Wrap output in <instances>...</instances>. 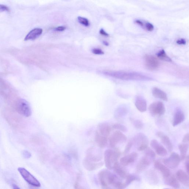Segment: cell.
Segmentation results:
<instances>
[{"label": "cell", "mask_w": 189, "mask_h": 189, "mask_svg": "<svg viewBox=\"0 0 189 189\" xmlns=\"http://www.w3.org/2000/svg\"><path fill=\"white\" fill-rule=\"evenodd\" d=\"M103 73L109 77L122 80L149 81L152 79L150 77L137 72L105 71Z\"/></svg>", "instance_id": "cell-1"}, {"label": "cell", "mask_w": 189, "mask_h": 189, "mask_svg": "<svg viewBox=\"0 0 189 189\" xmlns=\"http://www.w3.org/2000/svg\"><path fill=\"white\" fill-rule=\"evenodd\" d=\"M98 178L102 189H111L110 185L113 186L119 180L116 175L108 170H104L98 174Z\"/></svg>", "instance_id": "cell-2"}, {"label": "cell", "mask_w": 189, "mask_h": 189, "mask_svg": "<svg viewBox=\"0 0 189 189\" xmlns=\"http://www.w3.org/2000/svg\"><path fill=\"white\" fill-rule=\"evenodd\" d=\"M121 152L118 148L114 150L108 149L104 154V162L105 166L109 170H111L115 163L118 162Z\"/></svg>", "instance_id": "cell-3"}, {"label": "cell", "mask_w": 189, "mask_h": 189, "mask_svg": "<svg viewBox=\"0 0 189 189\" xmlns=\"http://www.w3.org/2000/svg\"><path fill=\"white\" fill-rule=\"evenodd\" d=\"M16 110L20 115L26 117H29L31 115V108L29 102L25 99L19 98L15 103Z\"/></svg>", "instance_id": "cell-4"}, {"label": "cell", "mask_w": 189, "mask_h": 189, "mask_svg": "<svg viewBox=\"0 0 189 189\" xmlns=\"http://www.w3.org/2000/svg\"><path fill=\"white\" fill-rule=\"evenodd\" d=\"M133 144L136 145L139 151L145 150L148 147L149 141L148 137L144 133H139L133 138Z\"/></svg>", "instance_id": "cell-5"}, {"label": "cell", "mask_w": 189, "mask_h": 189, "mask_svg": "<svg viewBox=\"0 0 189 189\" xmlns=\"http://www.w3.org/2000/svg\"><path fill=\"white\" fill-rule=\"evenodd\" d=\"M180 156L175 152H171L169 158L163 159V164L171 169H176L180 165Z\"/></svg>", "instance_id": "cell-6"}, {"label": "cell", "mask_w": 189, "mask_h": 189, "mask_svg": "<svg viewBox=\"0 0 189 189\" xmlns=\"http://www.w3.org/2000/svg\"><path fill=\"white\" fill-rule=\"evenodd\" d=\"M109 144L110 147L114 148L118 143L126 142L127 137L123 132L118 131H115L109 136Z\"/></svg>", "instance_id": "cell-7"}, {"label": "cell", "mask_w": 189, "mask_h": 189, "mask_svg": "<svg viewBox=\"0 0 189 189\" xmlns=\"http://www.w3.org/2000/svg\"><path fill=\"white\" fill-rule=\"evenodd\" d=\"M18 170L24 180L28 183L35 187H39L41 186L40 182L37 179L26 169L23 167H19Z\"/></svg>", "instance_id": "cell-8"}, {"label": "cell", "mask_w": 189, "mask_h": 189, "mask_svg": "<svg viewBox=\"0 0 189 189\" xmlns=\"http://www.w3.org/2000/svg\"><path fill=\"white\" fill-rule=\"evenodd\" d=\"M148 110L153 116H160L165 114V108L162 102L157 101L152 103L150 105Z\"/></svg>", "instance_id": "cell-9"}, {"label": "cell", "mask_w": 189, "mask_h": 189, "mask_svg": "<svg viewBox=\"0 0 189 189\" xmlns=\"http://www.w3.org/2000/svg\"><path fill=\"white\" fill-rule=\"evenodd\" d=\"M102 153L100 150L94 148H90L87 150L86 159L94 163H99L102 159Z\"/></svg>", "instance_id": "cell-10"}, {"label": "cell", "mask_w": 189, "mask_h": 189, "mask_svg": "<svg viewBox=\"0 0 189 189\" xmlns=\"http://www.w3.org/2000/svg\"><path fill=\"white\" fill-rule=\"evenodd\" d=\"M146 67L151 71L155 70L159 68V61L154 56L150 55H146L144 57Z\"/></svg>", "instance_id": "cell-11"}, {"label": "cell", "mask_w": 189, "mask_h": 189, "mask_svg": "<svg viewBox=\"0 0 189 189\" xmlns=\"http://www.w3.org/2000/svg\"><path fill=\"white\" fill-rule=\"evenodd\" d=\"M150 146L155 151L158 155L161 157H165L167 155L168 151L166 148L160 144L156 140H152L150 142Z\"/></svg>", "instance_id": "cell-12"}, {"label": "cell", "mask_w": 189, "mask_h": 189, "mask_svg": "<svg viewBox=\"0 0 189 189\" xmlns=\"http://www.w3.org/2000/svg\"><path fill=\"white\" fill-rule=\"evenodd\" d=\"M152 161L151 159L146 156L143 157L136 165V172L140 173L144 171L149 167Z\"/></svg>", "instance_id": "cell-13"}, {"label": "cell", "mask_w": 189, "mask_h": 189, "mask_svg": "<svg viewBox=\"0 0 189 189\" xmlns=\"http://www.w3.org/2000/svg\"><path fill=\"white\" fill-rule=\"evenodd\" d=\"M138 158V154L135 152L125 156L120 159V163L124 167L128 166L135 162Z\"/></svg>", "instance_id": "cell-14"}, {"label": "cell", "mask_w": 189, "mask_h": 189, "mask_svg": "<svg viewBox=\"0 0 189 189\" xmlns=\"http://www.w3.org/2000/svg\"><path fill=\"white\" fill-rule=\"evenodd\" d=\"M157 135L160 138L161 143L166 147L168 151L171 152L173 150V145L169 137L161 131L157 132Z\"/></svg>", "instance_id": "cell-15"}, {"label": "cell", "mask_w": 189, "mask_h": 189, "mask_svg": "<svg viewBox=\"0 0 189 189\" xmlns=\"http://www.w3.org/2000/svg\"><path fill=\"white\" fill-rule=\"evenodd\" d=\"M154 167L156 169L160 172L165 178L170 176L171 174L169 168L159 161L157 160L154 161Z\"/></svg>", "instance_id": "cell-16"}, {"label": "cell", "mask_w": 189, "mask_h": 189, "mask_svg": "<svg viewBox=\"0 0 189 189\" xmlns=\"http://www.w3.org/2000/svg\"><path fill=\"white\" fill-rule=\"evenodd\" d=\"M176 177L178 181L186 187L189 186V174L182 170H179L177 172Z\"/></svg>", "instance_id": "cell-17"}, {"label": "cell", "mask_w": 189, "mask_h": 189, "mask_svg": "<svg viewBox=\"0 0 189 189\" xmlns=\"http://www.w3.org/2000/svg\"><path fill=\"white\" fill-rule=\"evenodd\" d=\"M135 105L136 108L140 112H145L147 110V104L146 99L143 97L137 96L136 97L135 101Z\"/></svg>", "instance_id": "cell-18"}, {"label": "cell", "mask_w": 189, "mask_h": 189, "mask_svg": "<svg viewBox=\"0 0 189 189\" xmlns=\"http://www.w3.org/2000/svg\"><path fill=\"white\" fill-rule=\"evenodd\" d=\"M98 132L102 135L108 137L110 135L112 128L110 125L106 123H101L98 126Z\"/></svg>", "instance_id": "cell-19"}, {"label": "cell", "mask_w": 189, "mask_h": 189, "mask_svg": "<svg viewBox=\"0 0 189 189\" xmlns=\"http://www.w3.org/2000/svg\"><path fill=\"white\" fill-rule=\"evenodd\" d=\"M83 164L85 168L89 171H93L101 167L103 165V162L94 163L91 161L87 159L83 161Z\"/></svg>", "instance_id": "cell-20"}, {"label": "cell", "mask_w": 189, "mask_h": 189, "mask_svg": "<svg viewBox=\"0 0 189 189\" xmlns=\"http://www.w3.org/2000/svg\"><path fill=\"white\" fill-rule=\"evenodd\" d=\"M185 116L183 112L180 109H177L174 114L173 121V126L175 127L184 121Z\"/></svg>", "instance_id": "cell-21"}, {"label": "cell", "mask_w": 189, "mask_h": 189, "mask_svg": "<svg viewBox=\"0 0 189 189\" xmlns=\"http://www.w3.org/2000/svg\"><path fill=\"white\" fill-rule=\"evenodd\" d=\"M146 176L148 182L152 184L156 185L159 183V178L155 171L152 169L148 170L146 173Z\"/></svg>", "instance_id": "cell-22"}, {"label": "cell", "mask_w": 189, "mask_h": 189, "mask_svg": "<svg viewBox=\"0 0 189 189\" xmlns=\"http://www.w3.org/2000/svg\"><path fill=\"white\" fill-rule=\"evenodd\" d=\"M112 169L115 173L122 178H125L127 175V171L124 166L120 163H115L113 166Z\"/></svg>", "instance_id": "cell-23"}, {"label": "cell", "mask_w": 189, "mask_h": 189, "mask_svg": "<svg viewBox=\"0 0 189 189\" xmlns=\"http://www.w3.org/2000/svg\"><path fill=\"white\" fill-rule=\"evenodd\" d=\"M43 32L42 29L40 28H35L31 30L24 38L25 41L35 40L41 35Z\"/></svg>", "instance_id": "cell-24"}, {"label": "cell", "mask_w": 189, "mask_h": 189, "mask_svg": "<svg viewBox=\"0 0 189 189\" xmlns=\"http://www.w3.org/2000/svg\"><path fill=\"white\" fill-rule=\"evenodd\" d=\"M95 140L99 148H103L108 144V138L102 135L97 131L95 134Z\"/></svg>", "instance_id": "cell-25"}, {"label": "cell", "mask_w": 189, "mask_h": 189, "mask_svg": "<svg viewBox=\"0 0 189 189\" xmlns=\"http://www.w3.org/2000/svg\"><path fill=\"white\" fill-rule=\"evenodd\" d=\"M152 93L154 97L161 99L164 101H168L167 95L165 92L161 89L157 87H154L152 89Z\"/></svg>", "instance_id": "cell-26"}, {"label": "cell", "mask_w": 189, "mask_h": 189, "mask_svg": "<svg viewBox=\"0 0 189 189\" xmlns=\"http://www.w3.org/2000/svg\"><path fill=\"white\" fill-rule=\"evenodd\" d=\"M165 183L174 189H178L180 187V182L173 174H171L170 176L165 178Z\"/></svg>", "instance_id": "cell-27"}, {"label": "cell", "mask_w": 189, "mask_h": 189, "mask_svg": "<svg viewBox=\"0 0 189 189\" xmlns=\"http://www.w3.org/2000/svg\"><path fill=\"white\" fill-rule=\"evenodd\" d=\"M128 108L125 105H121L117 108L115 112V116L117 119L121 118L127 115Z\"/></svg>", "instance_id": "cell-28"}, {"label": "cell", "mask_w": 189, "mask_h": 189, "mask_svg": "<svg viewBox=\"0 0 189 189\" xmlns=\"http://www.w3.org/2000/svg\"><path fill=\"white\" fill-rule=\"evenodd\" d=\"M178 148L180 152V157L181 160H184L186 156V154L188 150V144L181 143L179 145Z\"/></svg>", "instance_id": "cell-29"}, {"label": "cell", "mask_w": 189, "mask_h": 189, "mask_svg": "<svg viewBox=\"0 0 189 189\" xmlns=\"http://www.w3.org/2000/svg\"><path fill=\"white\" fill-rule=\"evenodd\" d=\"M157 56L160 60L166 61L167 62H172L171 59L167 55L166 52L164 50L159 51L157 54Z\"/></svg>", "instance_id": "cell-30"}, {"label": "cell", "mask_w": 189, "mask_h": 189, "mask_svg": "<svg viewBox=\"0 0 189 189\" xmlns=\"http://www.w3.org/2000/svg\"><path fill=\"white\" fill-rule=\"evenodd\" d=\"M145 156L151 159L152 161H154L156 156L155 152L151 148L148 147L144 150Z\"/></svg>", "instance_id": "cell-31"}, {"label": "cell", "mask_w": 189, "mask_h": 189, "mask_svg": "<svg viewBox=\"0 0 189 189\" xmlns=\"http://www.w3.org/2000/svg\"><path fill=\"white\" fill-rule=\"evenodd\" d=\"M130 121L135 127L137 129L143 128L144 124L142 121L136 119L134 118L131 117L130 118Z\"/></svg>", "instance_id": "cell-32"}, {"label": "cell", "mask_w": 189, "mask_h": 189, "mask_svg": "<svg viewBox=\"0 0 189 189\" xmlns=\"http://www.w3.org/2000/svg\"><path fill=\"white\" fill-rule=\"evenodd\" d=\"M112 129L117 130V131H121V132H126L127 131V127L121 124L116 123L114 124L112 126Z\"/></svg>", "instance_id": "cell-33"}, {"label": "cell", "mask_w": 189, "mask_h": 189, "mask_svg": "<svg viewBox=\"0 0 189 189\" xmlns=\"http://www.w3.org/2000/svg\"><path fill=\"white\" fill-rule=\"evenodd\" d=\"M125 178L126 181L124 183L126 186H128L133 182L137 180V178L132 174H127Z\"/></svg>", "instance_id": "cell-34"}, {"label": "cell", "mask_w": 189, "mask_h": 189, "mask_svg": "<svg viewBox=\"0 0 189 189\" xmlns=\"http://www.w3.org/2000/svg\"><path fill=\"white\" fill-rule=\"evenodd\" d=\"M112 186L116 189H125L127 187L125 183L122 182L119 180L116 181Z\"/></svg>", "instance_id": "cell-35"}, {"label": "cell", "mask_w": 189, "mask_h": 189, "mask_svg": "<svg viewBox=\"0 0 189 189\" xmlns=\"http://www.w3.org/2000/svg\"><path fill=\"white\" fill-rule=\"evenodd\" d=\"M133 144V142L132 139L130 140L126 144V147H125L124 151V154H127L131 150Z\"/></svg>", "instance_id": "cell-36"}, {"label": "cell", "mask_w": 189, "mask_h": 189, "mask_svg": "<svg viewBox=\"0 0 189 189\" xmlns=\"http://www.w3.org/2000/svg\"><path fill=\"white\" fill-rule=\"evenodd\" d=\"M78 22L80 24H83V25L86 27L89 26V21L87 18L79 16L78 18Z\"/></svg>", "instance_id": "cell-37"}, {"label": "cell", "mask_w": 189, "mask_h": 189, "mask_svg": "<svg viewBox=\"0 0 189 189\" xmlns=\"http://www.w3.org/2000/svg\"><path fill=\"white\" fill-rule=\"evenodd\" d=\"M185 166L186 169V172L189 174V156L188 155L186 156L185 158Z\"/></svg>", "instance_id": "cell-38"}, {"label": "cell", "mask_w": 189, "mask_h": 189, "mask_svg": "<svg viewBox=\"0 0 189 189\" xmlns=\"http://www.w3.org/2000/svg\"><path fill=\"white\" fill-rule=\"evenodd\" d=\"M145 27L146 29L148 31L151 32L154 30V26L153 25L150 23L147 22L146 23Z\"/></svg>", "instance_id": "cell-39"}, {"label": "cell", "mask_w": 189, "mask_h": 189, "mask_svg": "<svg viewBox=\"0 0 189 189\" xmlns=\"http://www.w3.org/2000/svg\"><path fill=\"white\" fill-rule=\"evenodd\" d=\"M80 177L78 175L77 178V180L75 182L74 185V188L75 189H84L83 187L81 186L79 184V180Z\"/></svg>", "instance_id": "cell-40"}, {"label": "cell", "mask_w": 189, "mask_h": 189, "mask_svg": "<svg viewBox=\"0 0 189 189\" xmlns=\"http://www.w3.org/2000/svg\"><path fill=\"white\" fill-rule=\"evenodd\" d=\"M9 11V9L8 7L4 5L0 4V13Z\"/></svg>", "instance_id": "cell-41"}, {"label": "cell", "mask_w": 189, "mask_h": 189, "mask_svg": "<svg viewBox=\"0 0 189 189\" xmlns=\"http://www.w3.org/2000/svg\"><path fill=\"white\" fill-rule=\"evenodd\" d=\"M93 53L97 55H101L104 54V51L102 50L99 49L94 48L93 50Z\"/></svg>", "instance_id": "cell-42"}, {"label": "cell", "mask_w": 189, "mask_h": 189, "mask_svg": "<svg viewBox=\"0 0 189 189\" xmlns=\"http://www.w3.org/2000/svg\"><path fill=\"white\" fill-rule=\"evenodd\" d=\"M182 143L188 144L189 142V134L187 133L184 136L182 140Z\"/></svg>", "instance_id": "cell-43"}, {"label": "cell", "mask_w": 189, "mask_h": 189, "mask_svg": "<svg viewBox=\"0 0 189 189\" xmlns=\"http://www.w3.org/2000/svg\"><path fill=\"white\" fill-rule=\"evenodd\" d=\"M176 43L179 45H185L186 44V42L185 39H181L178 40L177 41Z\"/></svg>", "instance_id": "cell-44"}, {"label": "cell", "mask_w": 189, "mask_h": 189, "mask_svg": "<svg viewBox=\"0 0 189 189\" xmlns=\"http://www.w3.org/2000/svg\"><path fill=\"white\" fill-rule=\"evenodd\" d=\"M66 29V28L65 26H58L57 27V28H55L54 30L57 32H62L64 31Z\"/></svg>", "instance_id": "cell-45"}, {"label": "cell", "mask_w": 189, "mask_h": 189, "mask_svg": "<svg viewBox=\"0 0 189 189\" xmlns=\"http://www.w3.org/2000/svg\"><path fill=\"white\" fill-rule=\"evenodd\" d=\"M100 33L102 35H103V36L108 37L109 36V34L107 33L105 30L103 29H101V30H100Z\"/></svg>", "instance_id": "cell-46"}, {"label": "cell", "mask_w": 189, "mask_h": 189, "mask_svg": "<svg viewBox=\"0 0 189 189\" xmlns=\"http://www.w3.org/2000/svg\"><path fill=\"white\" fill-rule=\"evenodd\" d=\"M135 22L136 23H137V24H138V25L141 26H144V23H143V22L141 21V20H136Z\"/></svg>", "instance_id": "cell-47"}, {"label": "cell", "mask_w": 189, "mask_h": 189, "mask_svg": "<svg viewBox=\"0 0 189 189\" xmlns=\"http://www.w3.org/2000/svg\"><path fill=\"white\" fill-rule=\"evenodd\" d=\"M12 187H13V189H20L17 185L14 184L12 185Z\"/></svg>", "instance_id": "cell-48"}, {"label": "cell", "mask_w": 189, "mask_h": 189, "mask_svg": "<svg viewBox=\"0 0 189 189\" xmlns=\"http://www.w3.org/2000/svg\"><path fill=\"white\" fill-rule=\"evenodd\" d=\"M104 45H108V43L106 41H104Z\"/></svg>", "instance_id": "cell-49"}, {"label": "cell", "mask_w": 189, "mask_h": 189, "mask_svg": "<svg viewBox=\"0 0 189 189\" xmlns=\"http://www.w3.org/2000/svg\"><path fill=\"white\" fill-rule=\"evenodd\" d=\"M170 189L167 188H164V189Z\"/></svg>", "instance_id": "cell-50"}]
</instances>
